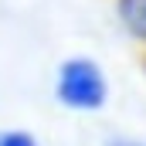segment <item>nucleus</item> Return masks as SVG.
I'll return each instance as SVG.
<instances>
[{
  "label": "nucleus",
  "mask_w": 146,
  "mask_h": 146,
  "mask_svg": "<svg viewBox=\"0 0 146 146\" xmlns=\"http://www.w3.org/2000/svg\"><path fill=\"white\" fill-rule=\"evenodd\" d=\"M54 95L72 112H99L109 102V78L99 68V61L75 54L68 61H61V68H58Z\"/></svg>",
  "instance_id": "nucleus-1"
},
{
  "label": "nucleus",
  "mask_w": 146,
  "mask_h": 146,
  "mask_svg": "<svg viewBox=\"0 0 146 146\" xmlns=\"http://www.w3.org/2000/svg\"><path fill=\"white\" fill-rule=\"evenodd\" d=\"M119 21L136 41H146V0H115Z\"/></svg>",
  "instance_id": "nucleus-2"
},
{
  "label": "nucleus",
  "mask_w": 146,
  "mask_h": 146,
  "mask_svg": "<svg viewBox=\"0 0 146 146\" xmlns=\"http://www.w3.org/2000/svg\"><path fill=\"white\" fill-rule=\"evenodd\" d=\"M0 146H37V139L27 129H7L0 133Z\"/></svg>",
  "instance_id": "nucleus-3"
},
{
  "label": "nucleus",
  "mask_w": 146,
  "mask_h": 146,
  "mask_svg": "<svg viewBox=\"0 0 146 146\" xmlns=\"http://www.w3.org/2000/svg\"><path fill=\"white\" fill-rule=\"evenodd\" d=\"M112 146H146V143H139V139H115Z\"/></svg>",
  "instance_id": "nucleus-4"
}]
</instances>
